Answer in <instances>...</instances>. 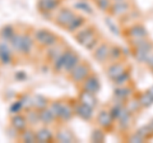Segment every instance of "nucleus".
Wrapping results in <instances>:
<instances>
[]
</instances>
